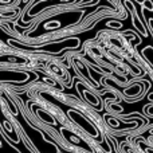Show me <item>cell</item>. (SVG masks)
<instances>
[{"label": "cell", "instance_id": "1", "mask_svg": "<svg viewBox=\"0 0 153 153\" xmlns=\"http://www.w3.org/2000/svg\"><path fill=\"white\" fill-rule=\"evenodd\" d=\"M3 126H4V130L5 132H7V134L10 136L11 138H12V141L13 143H18V134H16V132L15 130H13V128H12V125L11 124H8V121H3Z\"/></svg>", "mask_w": 153, "mask_h": 153}, {"label": "cell", "instance_id": "2", "mask_svg": "<svg viewBox=\"0 0 153 153\" xmlns=\"http://www.w3.org/2000/svg\"><path fill=\"white\" fill-rule=\"evenodd\" d=\"M15 62V63H19V62H23V63H26V59L23 58H10V56H3V58H0V62Z\"/></svg>", "mask_w": 153, "mask_h": 153}]
</instances>
